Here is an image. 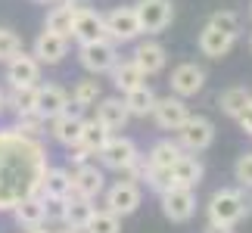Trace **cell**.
Returning a JSON list of instances; mask_svg holds the SVG:
<instances>
[{"label": "cell", "instance_id": "obj_1", "mask_svg": "<svg viewBox=\"0 0 252 233\" xmlns=\"http://www.w3.org/2000/svg\"><path fill=\"white\" fill-rule=\"evenodd\" d=\"M44 171L47 149L34 134L22 128L0 131V211H9L25 196H41Z\"/></svg>", "mask_w": 252, "mask_h": 233}, {"label": "cell", "instance_id": "obj_2", "mask_svg": "<svg viewBox=\"0 0 252 233\" xmlns=\"http://www.w3.org/2000/svg\"><path fill=\"white\" fill-rule=\"evenodd\" d=\"M252 215V196L243 190H218L209 202V221L212 224H227L234 227L240 218Z\"/></svg>", "mask_w": 252, "mask_h": 233}, {"label": "cell", "instance_id": "obj_3", "mask_svg": "<svg viewBox=\"0 0 252 233\" xmlns=\"http://www.w3.org/2000/svg\"><path fill=\"white\" fill-rule=\"evenodd\" d=\"M134 13H137L140 31L147 34H159L165 31L174 19V3L171 0H137L134 3Z\"/></svg>", "mask_w": 252, "mask_h": 233}, {"label": "cell", "instance_id": "obj_4", "mask_svg": "<svg viewBox=\"0 0 252 233\" xmlns=\"http://www.w3.org/2000/svg\"><path fill=\"white\" fill-rule=\"evenodd\" d=\"M159 196H162V215L174 224H184L196 215V196H193L190 187H168Z\"/></svg>", "mask_w": 252, "mask_h": 233}, {"label": "cell", "instance_id": "obj_5", "mask_svg": "<svg viewBox=\"0 0 252 233\" xmlns=\"http://www.w3.org/2000/svg\"><path fill=\"white\" fill-rule=\"evenodd\" d=\"M103 22H106V37L115 44H128L140 34V22H137L134 6H115L112 13L103 16Z\"/></svg>", "mask_w": 252, "mask_h": 233}, {"label": "cell", "instance_id": "obj_6", "mask_svg": "<svg viewBox=\"0 0 252 233\" xmlns=\"http://www.w3.org/2000/svg\"><path fill=\"white\" fill-rule=\"evenodd\" d=\"M78 59H81V65L87 72L103 75L119 62V50H115V44L109 37H103V41H94V44H81L78 47Z\"/></svg>", "mask_w": 252, "mask_h": 233}, {"label": "cell", "instance_id": "obj_7", "mask_svg": "<svg viewBox=\"0 0 252 233\" xmlns=\"http://www.w3.org/2000/svg\"><path fill=\"white\" fill-rule=\"evenodd\" d=\"M178 137H181V149H190V152H202L212 146V140H215V128H212L209 118H190L178 128Z\"/></svg>", "mask_w": 252, "mask_h": 233}, {"label": "cell", "instance_id": "obj_8", "mask_svg": "<svg viewBox=\"0 0 252 233\" xmlns=\"http://www.w3.org/2000/svg\"><path fill=\"white\" fill-rule=\"evenodd\" d=\"M96 155H100L103 165H106V168H112V171H125V168H131V165L140 159L134 140H128V137H109Z\"/></svg>", "mask_w": 252, "mask_h": 233}, {"label": "cell", "instance_id": "obj_9", "mask_svg": "<svg viewBox=\"0 0 252 233\" xmlns=\"http://www.w3.org/2000/svg\"><path fill=\"white\" fill-rule=\"evenodd\" d=\"M140 205V187L134 180H119L115 187H109L106 193V211H112V215H134Z\"/></svg>", "mask_w": 252, "mask_h": 233}, {"label": "cell", "instance_id": "obj_10", "mask_svg": "<svg viewBox=\"0 0 252 233\" xmlns=\"http://www.w3.org/2000/svg\"><path fill=\"white\" fill-rule=\"evenodd\" d=\"M78 44H94V41H103L106 37V22H103V16L96 13V9H87L81 6L78 13H75L72 19V31H69Z\"/></svg>", "mask_w": 252, "mask_h": 233}, {"label": "cell", "instance_id": "obj_11", "mask_svg": "<svg viewBox=\"0 0 252 233\" xmlns=\"http://www.w3.org/2000/svg\"><path fill=\"white\" fill-rule=\"evenodd\" d=\"M171 93L181 96V100H187V96H196L202 90V84H206V72L199 69L196 62H181L178 69L171 72Z\"/></svg>", "mask_w": 252, "mask_h": 233}, {"label": "cell", "instance_id": "obj_12", "mask_svg": "<svg viewBox=\"0 0 252 233\" xmlns=\"http://www.w3.org/2000/svg\"><path fill=\"white\" fill-rule=\"evenodd\" d=\"M153 118H156V124L162 131H178L184 121L190 118L187 112V103L181 100V96H165V100H156L153 103Z\"/></svg>", "mask_w": 252, "mask_h": 233}, {"label": "cell", "instance_id": "obj_13", "mask_svg": "<svg viewBox=\"0 0 252 233\" xmlns=\"http://www.w3.org/2000/svg\"><path fill=\"white\" fill-rule=\"evenodd\" d=\"M6 78L13 87H22V84H34L41 78V62L34 59V53H22L19 50L16 56L6 59Z\"/></svg>", "mask_w": 252, "mask_h": 233}, {"label": "cell", "instance_id": "obj_14", "mask_svg": "<svg viewBox=\"0 0 252 233\" xmlns=\"http://www.w3.org/2000/svg\"><path fill=\"white\" fill-rule=\"evenodd\" d=\"M65 53H69V37H63L56 31H47V28L37 34V41H34V59L37 62L56 65V62H63Z\"/></svg>", "mask_w": 252, "mask_h": 233}, {"label": "cell", "instance_id": "obj_15", "mask_svg": "<svg viewBox=\"0 0 252 233\" xmlns=\"http://www.w3.org/2000/svg\"><path fill=\"white\" fill-rule=\"evenodd\" d=\"M81 124H84V118L78 112L65 109V112H60V115L50 118V134H53L56 143H63V146H75L78 137H81Z\"/></svg>", "mask_w": 252, "mask_h": 233}, {"label": "cell", "instance_id": "obj_16", "mask_svg": "<svg viewBox=\"0 0 252 233\" xmlns=\"http://www.w3.org/2000/svg\"><path fill=\"white\" fill-rule=\"evenodd\" d=\"M106 187V177L100 168H94V165H78V171L72 174V193L75 196H84V199H96Z\"/></svg>", "mask_w": 252, "mask_h": 233}, {"label": "cell", "instance_id": "obj_17", "mask_svg": "<svg viewBox=\"0 0 252 233\" xmlns=\"http://www.w3.org/2000/svg\"><path fill=\"white\" fill-rule=\"evenodd\" d=\"M69 109V93L63 90V87L56 84H47V87H37V100H34V112L41 115V118H53V115H60Z\"/></svg>", "mask_w": 252, "mask_h": 233}, {"label": "cell", "instance_id": "obj_18", "mask_svg": "<svg viewBox=\"0 0 252 233\" xmlns=\"http://www.w3.org/2000/svg\"><path fill=\"white\" fill-rule=\"evenodd\" d=\"M234 41H237V37L224 34L215 25H206L199 31V50H202V56H209V59H221V56H227L230 47H234Z\"/></svg>", "mask_w": 252, "mask_h": 233}, {"label": "cell", "instance_id": "obj_19", "mask_svg": "<svg viewBox=\"0 0 252 233\" xmlns=\"http://www.w3.org/2000/svg\"><path fill=\"white\" fill-rule=\"evenodd\" d=\"M131 112L128 106H125V100H119V96H109V100H100V106H96V121L106 124L109 131H122L125 124H128Z\"/></svg>", "mask_w": 252, "mask_h": 233}, {"label": "cell", "instance_id": "obj_20", "mask_svg": "<svg viewBox=\"0 0 252 233\" xmlns=\"http://www.w3.org/2000/svg\"><path fill=\"white\" fill-rule=\"evenodd\" d=\"M134 65L143 72V75H159L165 69V47L156 44V41H147L134 50Z\"/></svg>", "mask_w": 252, "mask_h": 233}, {"label": "cell", "instance_id": "obj_21", "mask_svg": "<svg viewBox=\"0 0 252 233\" xmlns=\"http://www.w3.org/2000/svg\"><path fill=\"white\" fill-rule=\"evenodd\" d=\"M72 196V174L65 168H47L41 180V199H65Z\"/></svg>", "mask_w": 252, "mask_h": 233}, {"label": "cell", "instance_id": "obj_22", "mask_svg": "<svg viewBox=\"0 0 252 233\" xmlns=\"http://www.w3.org/2000/svg\"><path fill=\"white\" fill-rule=\"evenodd\" d=\"M171 177H174V187H196L202 180V162L196 155H178V162L171 165Z\"/></svg>", "mask_w": 252, "mask_h": 233}, {"label": "cell", "instance_id": "obj_23", "mask_svg": "<svg viewBox=\"0 0 252 233\" xmlns=\"http://www.w3.org/2000/svg\"><path fill=\"white\" fill-rule=\"evenodd\" d=\"M9 211L16 215V221H19L22 227H37V224H44V221H47V211H44V199H41V196H25V199H19Z\"/></svg>", "mask_w": 252, "mask_h": 233}, {"label": "cell", "instance_id": "obj_24", "mask_svg": "<svg viewBox=\"0 0 252 233\" xmlns=\"http://www.w3.org/2000/svg\"><path fill=\"white\" fill-rule=\"evenodd\" d=\"M81 9V0H65L63 6H56L50 16H47V31H56V34H63V37H69V31H72V19H75V13Z\"/></svg>", "mask_w": 252, "mask_h": 233}, {"label": "cell", "instance_id": "obj_25", "mask_svg": "<svg viewBox=\"0 0 252 233\" xmlns=\"http://www.w3.org/2000/svg\"><path fill=\"white\" fill-rule=\"evenodd\" d=\"M153 103H156V93H153L147 84H137L125 93V106H128V112L137 115V118H147L153 112Z\"/></svg>", "mask_w": 252, "mask_h": 233}, {"label": "cell", "instance_id": "obj_26", "mask_svg": "<svg viewBox=\"0 0 252 233\" xmlns=\"http://www.w3.org/2000/svg\"><path fill=\"white\" fill-rule=\"evenodd\" d=\"M94 215V205H91V199H84V196H65V211H63V221H65V227H78L84 230L87 224V218Z\"/></svg>", "mask_w": 252, "mask_h": 233}, {"label": "cell", "instance_id": "obj_27", "mask_svg": "<svg viewBox=\"0 0 252 233\" xmlns=\"http://www.w3.org/2000/svg\"><path fill=\"white\" fill-rule=\"evenodd\" d=\"M109 72H112V84L119 87L122 93H128L131 87H137V84L147 81V75H143L137 65H134V59H128V62H115Z\"/></svg>", "mask_w": 252, "mask_h": 233}, {"label": "cell", "instance_id": "obj_28", "mask_svg": "<svg viewBox=\"0 0 252 233\" xmlns=\"http://www.w3.org/2000/svg\"><path fill=\"white\" fill-rule=\"evenodd\" d=\"M109 137H112V131L106 128V124H100V121L94 118V121H84V124H81V137H78V146H84L87 152L94 155V152H100V149H103V143L109 140Z\"/></svg>", "mask_w": 252, "mask_h": 233}, {"label": "cell", "instance_id": "obj_29", "mask_svg": "<svg viewBox=\"0 0 252 233\" xmlns=\"http://www.w3.org/2000/svg\"><path fill=\"white\" fill-rule=\"evenodd\" d=\"M181 143H174V140H159L156 146L150 149L147 155V165H159V168H171L174 162H178V155H181Z\"/></svg>", "mask_w": 252, "mask_h": 233}, {"label": "cell", "instance_id": "obj_30", "mask_svg": "<svg viewBox=\"0 0 252 233\" xmlns=\"http://www.w3.org/2000/svg\"><path fill=\"white\" fill-rule=\"evenodd\" d=\"M252 100V93L246 90V87H227L224 93L218 96L221 109H224V115H230V118H237L240 112H243V106Z\"/></svg>", "mask_w": 252, "mask_h": 233}, {"label": "cell", "instance_id": "obj_31", "mask_svg": "<svg viewBox=\"0 0 252 233\" xmlns=\"http://www.w3.org/2000/svg\"><path fill=\"white\" fill-rule=\"evenodd\" d=\"M84 233H122V221L119 215H112V211H96L87 218L84 224Z\"/></svg>", "mask_w": 252, "mask_h": 233}, {"label": "cell", "instance_id": "obj_32", "mask_svg": "<svg viewBox=\"0 0 252 233\" xmlns=\"http://www.w3.org/2000/svg\"><path fill=\"white\" fill-rule=\"evenodd\" d=\"M96 100H100V81H96V78H87V81L75 84L72 103L78 106V109H91V106H96Z\"/></svg>", "mask_w": 252, "mask_h": 233}, {"label": "cell", "instance_id": "obj_33", "mask_svg": "<svg viewBox=\"0 0 252 233\" xmlns=\"http://www.w3.org/2000/svg\"><path fill=\"white\" fill-rule=\"evenodd\" d=\"M34 100H37V84H22V87H13L9 93V106L22 115V112H34Z\"/></svg>", "mask_w": 252, "mask_h": 233}, {"label": "cell", "instance_id": "obj_34", "mask_svg": "<svg viewBox=\"0 0 252 233\" xmlns=\"http://www.w3.org/2000/svg\"><path fill=\"white\" fill-rule=\"evenodd\" d=\"M150 190L156 193H165L168 187H174V177H171V168H159V165H147V174H143Z\"/></svg>", "mask_w": 252, "mask_h": 233}, {"label": "cell", "instance_id": "obj_35", "mask_svg": "<svg viewBox=\"0 0 252 233\" xmlns=\"http://www.w3.org/2000/svg\"><path fill=\"white\" fill-rule=\"evenodd\" d=\"M209 25L221 28V31L230 34V37H237V34H240V19H237V13H230V9H221V13H215Z\"/></svg>", "mask_w": 252, "mask_h": 233}, {"label": "cell", "instance_id": "obj_36", "mask_svg": "<svg viewBox=\"0 0 252 233\" xmlns=\"http://www.w3.org/2000/svg\"><path fill=\"white\" fill-rule=\"evenodd\" d=\"M22 50V41L16 37V31H9V28H0V59H9V56H16Z\"/></svg>", "mask_w": 252, "mask_h": 233}, {"label": "cell", "instance_id": "obj_37", "mask_svg": "<svg viewBox=\"0 0 252 233\" xmlns=\"http://www.w3.org/2000/svg\"><path fill=\"white\" fill-rule=\"evenodd\" d=\"M234 174H237L240 187L252 190V152H246V155H240V159H237V165H234Z\"/></svg>", "mask_w": 252, "mask_h": 233}, {"label": "cell", "instance_id": "obj_38", "mask_svg": "<svg viewBox=\"0 0 252 233\" xmlns=\"http://www.w3.org/2000/svg\"><path fill=\"white\" fill-rule=\"evenodd\" d=\"M19 128H22L25 134H34V137H37L41 128H44V118L37 112H22V115H19Z\"/></svg>", "mask_w": 252, "mask_h": 233}, {"label": "cell", "instance_id": "obj_39", "mask_svg": "<svg viewBox=\"0 0 252 233\" xmlns=\"http://www.w3.org/2000/svg\"><path fill=\"white\" fill-rule=\"evenodd\" d=\"M237 118H240V124H243V131H246L249 137H252V100H249V103L243 106V112H240Z\"/></svg>", "mask_w": 252, "mask_h": 233}, {"label": "cell", "instance_id": "obj_40", "mask_svg": "<svg viewBox=\"0 0 252 233\" xmlns=\"http://www.w3.org/2000/svg\"><path fill=\"white\" fill-rule=\"evenodd\" d=\"M72 149V155H69V159H72V165H75V168H78V165H84L87 162V155H91V152H87L84 146H78V143H75V146H69Z\"/></svg>", "mask_w": 252, "mask_h": 233}, {"label": "cell", "instance_id": "obj_41", "mask_svg": "<svg viewBox=\"0 0 252 233\" xmlns=\"http://www.w3.org/2000/svg\"><path fill=\"white\" fill-rule=\"evenodd\" d=\"M206 233H234V230H230L227 224H212V221H209V227H206Z\"/></svg>", "mask_w": 252, "mask_h": 233}, {"label": "cell", "instance_id": "obj_42", "mask_svg": "<svg viewBox=\"0 0 252 233\" xmlns=\"http://www.w3.org/2000/svg\"><path fill=\"white\" fill-rule=\"evenodd\" d=\"M28 233H50V230H41V224H37V227H28Z\"/></svg>", "mask_w": 252, "mask_h": 233}, {"label": "cell", "instance_id": "obj_43", "mask_svg": "<svg viewBox=\"0 0 252 233\" xmlns=\"http://www.w3.org/2000/svg\"><path fill=\"white\" fill-rule=\"evenodd\" d=\"M60 233H84V230H78V227H65V230H60Z\"/></svg>", "mask_w": 252, "mask_h": 233}, {"label": "cell", "instance_id": "obj_44", "mask_svg": "<svg viewBox=\"0 0 252 233\" xmlns=\"http://www.w3.org/2000/svg\"><path fill=\"white\" fill-rule=\"evenodd\" d=\"M3 106H6V96H3V93H0V112H3Z\"/></svg>", "mask_w": 252, "mask_h": 233}, {"label": "cell", "instance_id": "obj_45", "mask_svg": "<svg viewBox=\"0 0 252 233\" xmlns=\"http://www.w3.org/2000/svg\"><path fill=\"white\" fill-rule=\"evenodd\" d=\"M37 3H50V0H37Z\"/></svg>", "mask_w": 252, "mask_h": 233}, {"label": "cell", "instance_id": "obj_46", "mask_svg": "<svg viewBox=\"0 0 252 233\" xmlns=\"http://www.w3.org/2000/svg\"><path fill=\"white\" fill-rule=\"evenodd\" d=\"M249 47H252V41H249Z\"/></svg>", "mask_w": 252, "mask_h": 233}]
</instances>
